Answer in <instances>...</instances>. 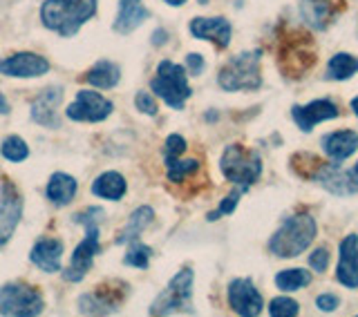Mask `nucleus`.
I'll return each instance as SVG.
<instances>
[{
	"instance_id": "1",
	"label": "nucleus",
	"mask_w": 358,
	"mask_h": 317,
	"mask_svg": "<svg viewBox=\"0 0 358 317\" xmlns=\"http://www.w3.org/2000/svg\"><path fill=\"white\" fill-rule=\"evenodd\" d=\"M94 14L96 0H45L41 7L43 25L63 38H72Z\"/></svg>"
},
{
	"instance_id": "2",
	"label": "nucleus",
	"mask_w": 358,
	"mask_h": 317,
	"mask_svg": "<svg viewBox=\"0 0 358 317\" xmlns=\"http://www.w3.org/2000/svg\"><path fill=\"white\" fill-rule=\"evenodd\" d=\"M316 233L318 226L311 214H294V217L285 219V223L268 239V251L282 259L298 257L313 244Z\"/></svg>"
},
{
	"instance_id": "3",
	"label": "nucleus",
	"mask_w": 358,
	"mask_h": 317,
	"mask_svg": "<svg viewBox=\"0 0 358 317\" xmlns=\"http://www.w3.org/2000/svg\"><path fill=\"white\" fill-rule=\"evenodd\" d=\"M76 223L85 226V239L76 246V251L70 259V266L63 270V277L67 281H81L87 270L92 268L94 257L101 253V242H99V223L103 219V210L92 206L83 212H78L72 217Z\"/></svg>"
},
{
	"instance_id": "4",
	"label": "nucleus",
	"mask_w": 358,
	"mask_h": 317,
	"mask_svg": "<svg viewBox=\"0 0 358 317\" xmlns=\"http://www.w3.org/2000/svg\"><path fill=\"white\" fill-rule=\"evenodd\" d=\"M260 56L262 52H244L233 56V59L222 67L217 83L227 92H240V89H257L262 85V74H260Z\"/></svg>"
},
{
	"instance_id": "5",
	"label": "nucleus",
	"mask_w": 358,
	"mask_h": 317,
	"mask_svg": "<svg viewBox=\"0 0 358 317\" xmlns=\"http://www.w3.org/2000/svg\"><path fill=\"white\" fill-rule=\"evenodd\" d=\"M220 168H222V175L227 177L231 184L240 186L246 192L262 175V158L257 152L244 150L242 145L233 143V145H227V150H224Z\"/></svg>"
},
{
	"instance_id": "6",
	"label": "nucleus",
	"mask_w": 358,
	"mask_h": 317,
	"mask_svg": "<svg viewBox=\"0 0 358 317\" xmlns=\"http://www.w3.org/2000/svg\"><path fill=\"white\" fill-rule=\"evenodd\" d=\"M150 87L157 96L164 98V103L173 110H182L186 98L193 94L188 85V74L182 65L173 61H162L157 67V74L150 81Z\"/></svg>"
},
{
	"instance_id": "7",
	"label": "nucleus",
	"mask_w": 358,
	"mask_h": 317,
	"mask_svg": "<svg viewBox=\"0 0 358 317\" xmlns=\"http://www.w3.org/2000/svg\"><path fill=\"white\" fill-rule=\"evenodd\" d=\"M193 279H195V273L190 268L179 270V273L171 279L168 288L152 302L150 313L152 315H171L177 311H184V313L193 311L190 309L193 307Z\"/></svg>"
},
{
	"instance_id": "8",
	"label": "nucleus",
	"mask_w": 358,
	"mask_h": 317,
	"mask_svg": "<svg viewBox=\"0 0 358 317\" xmlns=\"http://www.w3.org/2000/svg\"><path fill=\"white\" fill-rule=\"evenodd\" d=\"M43 295L25 284H5L0 286V315L34 317L43 313Z\"/></svg>"
},
{
	"instance_id": "9",
	"label": "nucleus",
	"mask_w": 358,
	"mask_h": 317,
	"mask_svg": "<svg viewBox=\"0 0 358 317\" xmlns=\"http://www.w3.org/2000/svg\"><path fill=\"white\" fill-rule=\"evenodd\" d=\"M65 115L67 119L78 121V123H99V121H106L112 115V103L99 92L81 89L72 103L67 105Z\"/></svg>"
},
{
	"instance_id": "10",
	"label": "nucleus",
	"mask_w": 358,
	"mask_h": 317,
	"mask_svg": "<svg viewBox=\"0 0 358 317\" xmlns=\"http://www.w3.org/2000/svg\"><path fill=\"white\" fill-rule=\"evenodd\" d=\"M20 217H22V199L16 186L11 181L3 179V184H0V248L11 239Z\"/></svg>"
},
{
	"instance_id": "11",
	"label": "nucleus",
	"mask_w": 358,
	"mask_h": 317,
	"mask_svg": "<svg viewBox=\"0 0 358 317\" xmlns=\"http://www.w3.org/2000/svg\"><path fill=\"white\" fill-rule=\"evenodd\" d=\"M229 304L231 309L244 315V317H255L260 315L264 309V300L260 295V290L255 288V284L249 277H240L233 279L229 284Z\"/></svg>"
},
{
	"instance_id": "12",
	"label": "nucleus",
	"mask_w": 358,
	"mask_h": 317,
	"mask_svg": "<svg viewBox=\"0 0 358 317\" xmlns=\"http://www.w3.org/2000/svg\"><path fill=\"white\" fill-rule=\"evenodd\" d=\"M311 179L316 181L318 186H322L324 190H329L331 195H358V181L352 177V172L341 168V163H320L316 170H313Z\"/></svg>"
},
{
	"instance_id": "13",
	"label": "nucleus",
	"mask_w": 358,
	"mask_h": 317,
	"mask_svg": "<svg viewBox=\"0 0 358 317\" xmlns=\"http://www.w3.org/2000/svg\"><path fill=\"white\" fill-rule=\"evenodd\" d=\"M50 72V61L34 52H18L0 61V74L14 78H38Z\"/></svg>"
},
{
	"instance_id": "14",
	"label": "nucleus",
	"mask_w": 358,
	"mask_h": 317,
	"mask_svg": "<svg viewBox=\"0 0 358 317\" xmlns=\"http://www.w3.org/2000/svg\"><path fill=\"white\" fill-rule=\"evenodd\" d=\"M341 112L336 108L329 98H318V101H311L307 105H294L291 110V117L298 123V128L302 132H311L313 126H318L322 121H329L336 119Z\"/></svg>"
},
{
	"instance_id": "15",
	"label": "nucleus",
	"mask_w": 358,
	"mask_h": 317,
	"mask_svg": "<svg viewBox=\"0 0 358 317\" xmlns=\"http://www.w3.org/2000/svg\"><path fill=\"white\" fill-rule=\"evenodd\" d=\"M336 279L347 288H358V235H347L341 242Z\"/></svg>"
},
{
	"instance_id": "16",
	"label": "nucleus",
	"mask_w": 358,
	"mask_h": 317,
	"mask_svg": "<svg viewBox=\"0 0 358 317\" xmlns=\"http://www.w3.org/2000/svg\"><path fill=\"white\" fill-rule=\"evenodd\" d=\"M190 34L199 40H213L217 47H229L231 43V22L227 18H193L188 25Z\"/></svg>"
},
{
	"instance_id": "17",
	"label": "nucleus",
	"mask_w": 358,
	"mask_h": 317,
	"mask_svg": "<svg viewBox=\"0 0 358 317\" xmlns=\"http://www.w3.org/2000/svg\"><path fill=\"white\" fill-rule=\"evenodd\" d=\"M320 145L331 161L341 163L358 150V132H352V130L331 132V134H327V137L320 139Z\"/></svg>"
},
{
	"instance_id": "18",
	"label": "nucleus",
	"mask_w": 358,
	"mask_h": 317,
	"mask_svg": "<svg viewBox=\"0 0 358 317\" xmlns=\"http://www.w3.org/2000/svg\"><path fill=\"white\" fill-rule=\"evenodd\" d=\"M63 251H65V246L61 239L48 237V239L36 242V246H34L29 253V259H31V264H36L45 273H56V270H61Z\"/></svg>"
},
{
	"instance_id": "19",
	"label": "nucleus",
	"mask_w": 358,
	"mask_h": 317,
	"mask_svg": "<svg viewBox=\"0 0 358 317\" xmlns=\"http://www.w3.org/2000/svg\"><path fill=\"white\" fill-rule=\"evenodd\" d=\"M61 101V87H48L34 98L31 103V121L48 128H59V117H56V103Z\"/></svg>"
},
{
	"instance_id": "20",
	"label": "nucleus",
	"mask_w": 358,
	"mask_h": 317,
	"mask_svg": "<svg viewBox=\"0 0 358 317\" xmlns=\"http://www.w3.org/2000/svg\"><path fill=\"white\" fill-rule=\"evenodd\" d=\"M78 304H81V313L85 315H110L115 313L119 309L121 304V295L119 293H112L103 286H96V290L87 293V295H83L81 300H78Z\"/></svg>"
},
{
	"instance_id": "21",
	"label": "nucleus",
	"mask_w": 358,
	"mask_h": 317,
	"mask_svg": "<svg viewBox=\"0 0 358 317\" xmlns=\"http://www.w3.org/2000/svg\"><path fill=\"white\" fill-rule=\"evenodd\" d=\"M150 16V11L143 7L141 0H121L119 16L115 20V31L119 34H130L139 25H143V20Z\"/></svg>"
},
{
	"instance_id": "22",
	"label": "nucleus",
	"mask_w": 358,
	"mask_h": 317,
	"mask_svg": "<svg viewBox=\"0 0 358 317\" xmlns=\"http://www.w3.org/2000/svg\"><path fill=\"white\" fill-rule=\"evenodd\" d=\"M76 195V179L65 172H54L45 188V197H48L54 206H67Z\"/></svg>"
},
{
	"instance_id": "23",
	"label": "nucleus",
	"mask_w": 358,
	"mask_h": 317,
	"mask_svg": "<svg viewBox=\"0 0 358 317\" xmlns=\"http://www.w3.org/2000/svg\"><path fill=\"white\" fill-rule=\"evenodd\" d=\"M128 184L119 172H103L94 179L92 184V195L108 199V201H119L123 195H126Z\"/></svg>"
},
{
	"instance_id": "24",
	"label": "nucleus",
	"mask_w": 358,
	"mask_h": 317,
	"mask_svg": "<svg viewBox=\"0 0 358 317\" xmlns=\"http://www.w3.org/2000/svg\"><path fill=\"white\" fill-rule=\"evenodd\" d=\"M152 217H155V210H152L150 206H141V208H137V210H134V212L130 214V219H128V223H126V228H123V230L117 235L115 244L123 246V244H130V242H134V239H139V235L145 230V226H150Z\"/></svg>"
},
{
	"instance_id": "25",
	"label": "nucleus",
	"mask_w": 358,
	"mask_h": 317,
	"mask_svg": "<svg viewBox=\"0 0 358 317\" xmlns=\"http://www.w3.org/2000/svg\"><path fill=\"white\" fill-rule=\"evenodd\" d=\"M85 81L99 89H110L121 81V67L112 61H99L92 70L85 74Z\"/></svg>"
},
{
	"instance_id": "26",
	"label": "nucleus",
	"mask_w": 358,
	"mask_h": 317,
	"mask_svg": "<svg viewBox=\"0 0 358 317\" xmlns=\"http://www.w3.org/2000/svg\"><path fill=\"white\" fill-rule=\"evenodd\" d=\"M300 14L307 25L322 29L331 16V3L329 0H300Z\"/></svg>"
},
{
	"instance_id": "27",
	"label": "nucleus",
	"mask_w": 358,
	"mask_h": 317,
	"mask_svg": "<svg viewBox=\"0 0 358 317\" xmlns=\"http://www.w3.org/2000/svg\"><path fill=\"white\" fill-rule=\"evenodd\" d=\"M358 72V59L352 54H336L327 63V78L329 81H347Z\"/></svg>"
},
{
	"instance_id": "28",
	"label": "nucleus",
	"mask_w": 358,
	"mask_h": 317,
	"mask_svg": "<svg viewBox=\"0 0 358 317\" xmlns=\"http://www.w3.org/2000/svg\"><path fill=\"white\" fill-rule=\"evenodd\" d=\"M311 284V273L305 268H289L275 275V286L285 293H294Z\"/></svg>"
},
{
	"instance_id": "29",
	"label": "nucleus",
	"mask_w": 358,
	"mask_h": 317,
	"mask_svg": "<svg viewBox=\"0 0 358 317\" xmlns=\"http://www.w3.org/2000/svg\"><path fill=\"white\" fill-rule=\"evenodd\" d=\"M166 168H168V181H173V184H182L186 177L197 172L199 161L197 158H184V161H179V156H177V158H168Z\"/></svg>"
},
{
	"instance_id": "30",
	"label": "nucleus",
	"mask_w": 358,
	"mask_h": 317,
	"mask_svg": "<svg viewBox=\"0 0 358 317\" xmlns=\"http://www.w3.org/2000/svg\"><path fill=\"white\" fill-rule=\"evenodd\" d=\"M150 257H152V248L141 244L139 239H134V242H130L128 253H126V257H123V264L145 270V268H148V264H150Z\"/></svg>"
},
{
	"instance_id": "31",
	"label": "nucleus",
	"mask_w": 358,
	"mask_h": 317,
	"mask_svg": "<svg viewBox=\"0 0 358 317\" xmlns=\"http://www.w3.org/2000/svg\"><path fill=\"white\" fill-rule=\"evenodd\" d=\"M0 152H3V156L11 163H20V161H25V158L29 156L27 143L22 141L20 137H7L3 141V148H0Z\"/></svg>"
},
{
	"instance_id": "32",
	"label": "nucleus",
	"mask_w": 358,
	"mask_h": 317,
	"mask_svg": "<svg viewBox=\"0 0 358 317\" xmlns=\"http://www.w3.org/2000/svg\"><path fill=\"white\" fill-rule=\"evenodd\" d=\"M268 313L273 317H296L300 313V307H298V302L291 297H275L268 304Z\"/></svg>"
},
{
	"instance_id": "33",
	"label": "nucleus",
	"mask_w": 358,
	"mask_h": 317,
	"mask_svg": "<svg viewBox=\"0 0 358 317\" xmlns=\"http://www.w3.org/2000/svg\"><path fill=\"white\" fill-rule=\"evenodd\" d=\"M242 188H235L229 197H224V201L220 203V208L215 210V212H210L208 214V221H215V219H220L222 214H231L233 210H235V206H238V201H240V197H242Z\"/></svg>"
},
{
	"instance_id": "34",
	"label": "nucleus",
	"mask_w": 358,
	"mask_h": 317,
	"mask_svg": "<svg viewBox=\"0 0 358 317\" xmlns=\"http://www.w3.org/2000/svg\"><path fill=\"white\" fill-rule=\"evenodd\" d=\"M309 266H311V270H316V273H324L327 270V266H329V251L327 248H316L311 255H309Z\"/></svg>"
},
{
	"instance_id": "35",
	"label": "nucleus",
	"mask_w": 358,
	"mask_h": 317,
	"mask_svg": "<svg viewBox=\"0 0 358 317\" xmlns=\"http://www.w3.org/2000/svg\"><path fill=\"white\" fill-rule=\"evenodd\" d=\"M134 105H137L139 112H143V115H148V117L157 115V101L150 92H137V96H134Z\"/></svg>"
},
{
	"instance_id": "36",
	"label": "nucleus",
	"mask_w": 358,
	"mask_h": 317,
	"mask_svg": "<svg viewBox=\"0 0 358 317\" xmlns=\"http://www.w3.org/2000/svg\"><path fill=\"white\" fill-rule=\"evenodd\" d=\"M184 150H186L184 137H179V134H173V137L166 139V161H168V158H177Z\"/></svg>"
},
{
	"instance_id": "37",
	"label": "nucleus",
	"mask_w": 358,
	"mask_h": 317,
	"mask_svg": "<svg viewBox=\"0 0 358 317\" xmlns=\"http://www.w3.org/2000/svg\"><path fill=\"white\" fill-rule=\"evenodd\" d=\"M316 307L320 311H324V313H331V311H336V309L341 307V300L336 297V295H329V293H324V295H318Z\"/></svg>"
},
{
	"instance_id": "38",
	"label": "nucleus",
	"mask_w": 358,
	"mask_h": 317,
	"mask_svg": "<svg viewBox=\"0 0 358 317\" xmlns=\"http://www.w3.org/2000/svg\"><path fill=\"white\" fill-rule=\"evenodd\" d=\"M186 70L193 76H199L201 72H204V59H201L199 54H188L186 56Z\"/></svg>"
},
{
	"instance_id": "39",
	"label": "nucleus",
	"mask_w": 358,
	"mask_h": 317,
	"mask_svg": "<svg viewBox=\"0 0 358 317\" xmlns=\"http://www.w3.org/2000/svg\"><path fill=\"white\" fill-rule=\"evenodd\" d=\"M166 36H168V34H166L164 29H157V31L152 34V43L162 45V43H166Z\"/></svg>"
},
{
	"instance_id": "40",
	"label": "nucleus",
	"mask_w": 358,
	"mask_h": 317,
	"mask_svg": "<svg viewBox=\"0 0 358 317\" xmlns=\"http://www.w3.org/2000/svg\"><path fill=\"white\" fill-rule=\"evenodd\" d=\"M0 115H9V103L3 94H0Z\"/></svg>"
},
{
	"instance_id": "41",
	"label": "nucleus",
	"mask_w": 358,
	"mask_h": 317,
	"mask_svg": "<svg viewBox=\"0 0 358 317\" xmlns=\"http://www.w3.org/2000/svg\"><path fill=\"white\" fill-rule=\"evenodd\" d=\"M164 3H166V5H171V7H182V5L186 3V0H164Z\"/></svg>"
},
{
	"instance_id": "42",
	"label": "nucleus",
	"mask_w": 358,
	"mask_h": 317,
	"mask_svg": "<svg viewBox=\"0 0 358 317\" xmlns=\"http://www.w3.org/2000/svg\"><path fill=\"white\" fill-rule=\"evenodd\" d=\"M352 110H354V115L358 117V96H356V98H352Z\"/></svg>"
},
{
	"instance_id": "43",
	"label": "nucleus",
	"mask_w": 358,
	"mask_h": 317,
	"mask_svg": "<svg viewBox=\"0 0 358 317\" xmlns=\"http://www.w3.org/2000/svg\"><path fill=\"white\" fill-rule=\"evenodd\" d=\"M352 177L358 181V163H356V165H354V170H352Z\"/></svg>"
}]
</instances>
